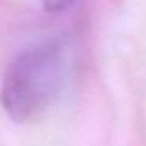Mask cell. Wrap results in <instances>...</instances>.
I'll use <instances>...</instances> for the list:
<instances>
[{
    "label": "cell",
    "instance_id": "1",
    "mask_svg": "<svg viewBox=\"0 0 146 146\" xmlns=\"http://www.w3.org/2000/svg\"><path fill=\"white\" fill-rule=\"evenodd\" d=\"M72 65L69 38H52L21 52L7 67L0 103L17 122L45 112L64 90Z\"/></svg>",
    "mask_w": 146,
    "mask_h": 146
},
{
    "label": "cell",
    "instance_id": "2",
    "mask_svg": "<svg viewBox=\"0 0 146 146\" xmlns=\"http://www.w3.org/2000/svg\"><path fill=\"white\" fill-rule=\"evenodd\" d=\"M78 0H43V5L48 12H62L72 7Z\"/></svg>",
    "mask_w": 146,
    "mask_h": 146
}]
</instances>
